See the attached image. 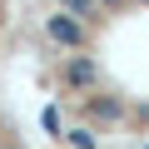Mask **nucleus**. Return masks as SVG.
Masks as SVG:
<instances>
[{
  "label": "nucleus",
  "instance_id": "obj_1",
  "mask_svg": "<svg viewBox=\"0 0 149 149\" xmlns=\"http://www.w3.org/2000/svg\"><path fill=\"white\" fill-rule=\"evenodd\" d=\"M0 30H5V0H0Z\"/></svg>",
  "mask_w": 149,
  "mask_h": 149
}]
</instances>
